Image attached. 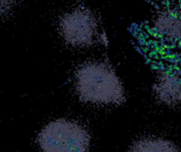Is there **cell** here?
<instances>
[{"mask_svg":"<svg viewBox=\"0 0 181 152\" xmlns=\"http://www.w3.org/2000/svg\"><path fill=\"white\" fill-rule=\"evenodd\" d=\"M74 86L80 101L93 106L116 107L126 101L124 83L114 68L105 61L80 65L75 71Z\"/></svg>","mask_w":181,"mask_h":152,"instance_id":"cell-1","label":"cell"},{"mask_svg":"<svg viewBox=\"0 0 181 152\" xmlns=\"http://www.w3.org/2000/svg\"><path fill=\"white\" fill-rule=\"evenodd\" d=\"M91 137L78 121L58 118L40 130L37 143L42 152H89Z\"/></svg>","mask_w":181,"mask_h":152,"instance_id":"cell-2","label":"cell"},{"mask_svg":"<svg viewBox=\"0 0 181 152\" xmlns=\"http://www.w3.org/2000/svg\"><path fill=\"white\" fill-rule=\"evenodd\" d=\"M58 30L66 44L73 48H88L102 35L94 14L84 6L67 11L60 18Z\"/></svg>","mask_w":181,"mask_h":152,"instance_id":"cell-3","label":"cell"},{"mask_svg":"<svg viewBox=\"0 0 181 152\" xmlns=\"http://www.w3.org/2000/svg\"><path fill=\"white\" fill-rule=\"evenodd\" d=\"M152 95L156 103L163 108H180L181 73L171 68L157 70L152 83Z\"/></svg>","mask_w":181,"mask_h":152,"instance_id":"cell-4","label":"cell"},{"mask_svg":"<svg viewBox=\"0 0 181 152\" xmlns=\"http://www.w3.org/2000/svg\"><path fill=\"white\" fill-rule=\"evenodd\" d=\"M153 32L164 44H181V11L177 9L159 11L154 17Z\"/></svg>","mask_w":181,"mask_h":152,"instance_id":"cell-5","label":"cell"},{"mask_svg":"<svg viewBox=\"0 0 181 152\" xmlns=\"http://www.w3.org/2000/svg\"><path fill=\"white\" fill-rule=\"evenodd\" d=\"M127 152H181V148L167 136L146 134L136 138Z\"/></svg>","mask_w":181,"mask_h":152,"instance_id":"cell-6","label":"cell"},{"mask_svg":"<svg viewBox=\"0 0 181 152\" xmlns=\"http://www.w3.org/2000/svg\"><path fill=\"white\" fill-rule=\"evenodd\" d=\"M20 0H0V18L8 17L17 9Z\"/></svg>","mask_w":181,"mask_h":152,"instance_id":"cell-7","label":"cell"}]
</instances>
